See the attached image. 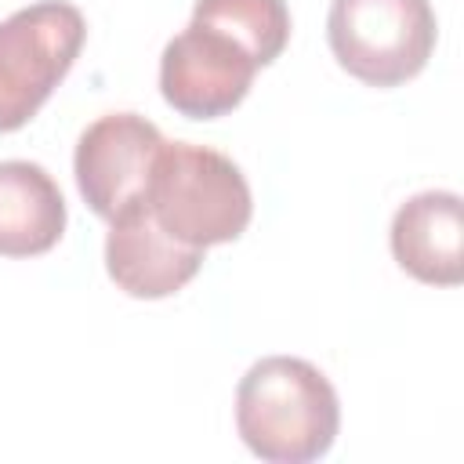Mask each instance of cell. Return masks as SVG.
<instances>
[{
    "label": "cell",
    "instance_id": "9c48e42d",
    "mask_svg": "<svg viewBox=\"0 0 464 464\" xmlns=\"http://www.w3.org/2000/svg\"><path fill=\"white\" fill-rule=\"evenodd\" d=\"M65 232V199L58 181L29 160H0V254H47Z\"/></svg>",
    "mask_w": 464,
    "mask_h": 464
},
{
    "label": "cell",
    "instance_id": "7a4b0ae2",
    "mask_svg": "<svg viewBox=\"0 0 464 464\" xmlns=\"http://www.w3.org/2000/svg\"><path fill=\"white\" fill-rule=\"evenodd\" d=\"M145 207L167 236L196 250L239 239L254 214L243 170L225 152L192 141H163Z\"/></svg>",
    "mask_w": 464,
    "mask_h": 464
},
{
    "label": "cell",
    "instance_id": "30bf717a",
    "mask_svg": "<svg viewBox=\"0 0 464 464\" xmlns=\"http://www.w3.org/2000/svg\"><path fill=\"white\" fill-rule=\"evenodd\" d=\"M192 22L232 36L257 65H272L290 40V11L283 0H196Z\"/></svg>",
    "mask_w": 464,
    "mask_h": 464
},
{
    "label": "cell",
    "instance_id": "8992f818",
    "mask_svg": "<svg viewBox=\"0 0 464 464\" xmlns=\"http://www.w3.org/2000/svg\"><path fill=\"white\" fill-rule=\"evenodd\" d=\"M261 65L221 29L188 22L160 58L163 102L188 120H218L232 112Z\"/></svg>",
    "mask_w": 464,
    "mask_h": 464
},
{
    "label": "cell",
    "instance_id": "277c9868",
    "mask_svg": "<svg viewBox=\"0 0 464 464\" xmlns=\"http://www.w3.org/2000/svg\"><path fill=\"white\" fill-rule=\"evenodd\" d=\"M87 36L80 7L40 0L0 22V130L25 127L72 69Z\"/></svg>",
    "mask_w": 464,
    "mask_h": 464
},
{
    "label": "cell",
    "instance_id": "52a82bcc",
    "mask_svg": "<svg viewBox=\"0 0 464 464\" xmlns=\"http://www.w3.org/2000/svg\"><path fill=\"white\" fill-rule=\"evenodd\" d=\"M199 265H203V250L167 236L145 203L109 221L105 272L130 297L141 301L170 297L199 272Z\"/></svg>",
    "mask_w": 464,
    "mask_h": 464
},
{
    "label": "cell",
    "instance_id": "5b68a950",
    "mask_svg": "<svg viewBox=\"0 0 464 464\" xmlns=\"http://www.w3.org/2000/svg\"><path fill=\"white\" fill-rule=\"evenodd\" d=\"M163 134L138 112H105L76 141L72 170L87 207L112 221L145 203L152 163L163 149Z\"/></svg>",
    "mask_w": 464,
    "mask_h": 464
},
{
    "label": "cell",
    "instance_id": "6da1fadb",
    "mask_svg": "<svg viewBox=\"0 0 464 464\" xmlns=\"http://www.w3.org/2000/svg\"><path fill=\"white\" fill-rule=\"evenodd\" d=\"M341 402L319 366L297 355L257 359L236 388V431L268 464H308L330 453Z\"/></svg>",
    "mask_w": 464,
    "mask_h": 464
},
{
    "label": "cell",
    "instance_id": "ba28073f",
    "mask_svg": "<svg viewBox=\"0 0 464 464\" xmlns=\"http://www.w3.org/2000/svg\"><path fill=\"white\" fill-rule=\"evenodd\" d=\"M392 257L428 286H457L464 279L460 196L450 188L410 196L392 218Z\"/></svg>",
    "mask_w": 464,
    "mask_h": 464
},
{
    "label": "cell",
    "instance_id": "3957f363",
    "mask_svg": "<svg viewBox=\"0 0 464 464\" xmlns=\"http://www.w3.org/2000/svg\"><path fill=\"white\" fill-rule=\"evenodd\" d=\"M435 11L428 0H334L326 40L337 65L366 87L413 80L435 51Z\"/></svg>",
    "mask_w": 464,
    "mask_h": 464
}]
</instances>
